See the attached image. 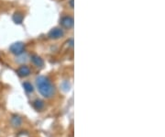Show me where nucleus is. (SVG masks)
Segmentation results:
<instances>
[{
	"mask_svg": "<svg viewBox=\"0 0 165 137\" xmlns=\"http://www.w3.org/2000/svg\"><path fill=\"white\" fill-rule=\"evenodd\" d=\"M33 107L37 110H41L44 108V103H43V101H41L40 100H36L33 102Z\"/></svg>",
	"mask_w": 165,
	"mask_h": 137,
	"instance_id": "423d86ee",
	"label": "nucleus"
},
{
	"mask_svg": "<svg viewBox=\"0 0 165 137\" xmlns=\"http://www.w3.org/2000/svg\"><path fill=\"white\" fill-rule=\"evenodd\" d=\"M62 25H63L64 28H66V29H70V28H72L73 25V19L71 17H64V18L62 19Z\"/></svg>",
	"mask_w": 165,
	"mask_h": 137,
	"instance_id": "20e7f679",
	"label": "nucleus"
},
{
	"mask_svg": "<svg viewBox=\"0 0 165 137\" xmlns=\"http://www.w3.org/2000/svg\"><path fill=\"white\" fill-rule=\"evenodd\" d=\"M37 86L40 93L45 98H51L54 95V86L50 81L44 76H39L37 78Z\"/></svg>",
	"mask_w": 165,
	"mask_h": 137,
	"instance_id": "f257e3e1",
	"label": "nucleus"
},
{
	"mask_svg": "<svg viewBox=\"0 0 165 137\" xmlns=\"http://www.w3.org/2000/svg\"><path fill=\"white\" fill-rule=\"evenodd\" d=\"M11 123L14 127H19L22 123V120L21 118H19L18 116H14L12 119H11Z\"/></svg>",
	"mask_w": 165,
	"mask_h": 137,
	"instance_id": "6e6552de",
	"label": "nucleus"
},
{
	"mask_svg": "<svg viewBox=\"0 0 165 137\" xmlns=\"http://www.w3.org/2000/svg\"><path fill=\"white\" fill-rule=\"evenodd\" d=\"M10 51H11L12 53H14V54L19 55L24 51V45L22 43H20V42L14 43L13 45L10 46Z\"/></svg>",
	"mask_w": 165,
	"mask_h": 137,
	"instance_id": "f03ea898",
	"label": "nucleus"
},
{
	"mask_svg": "<svg viewBox=\"0 0 165 137\" xmlns=\"http://www.w3.org/2000/svg\"><path fill=\"white\" fill-rule=\"evenodd\" d=\"M16 73H17V75L19 76H22V77L23 76H29L31 74V69H30V67L26 66H20L19 68L17 69Z\"/></svg>",
	"mask_w": 165,
	"mask_h": 137,
	"instance_id": "7ed1b4c3",
	"label": "nucleus"
},
{
	"mask_svg": "<svg viewBox=\"0 0 165 137\" xmlns=\"http://www.w3.org/2000/svg\"><path fill=\"white\" fill-rule=\"evenodd\" d=\"M64 36V31L61 29H54L50 32V37L53 39H58Z\"/></svg>",
	"mask_w": 165,
	"mask_h": 137,
	"instance_id": "39448f33",
	"label": "nucleus"
},
{
	"mask_svg": "<svg viewBox=\"0 0 165 137\" xmlns=\"http://www.w3.org/2000/svg\"><path fill=\"white\" fill-rule=\"evenodd\" d=\"M23 86H24L25 90L28 91V92H32L33 91L32 85H31V83H29V82H25V83L23 84Z\"/></svg>",
	"mask_w": 165,
	"mask_h": 137,
	"instance_id": "1a4fd4ad",
	"label": "nucleus"
},
{
	"mask_svg": "<svg viewBox=\"0 0 165 137\" xmlns=\"http://www.w3.org/2000/svg\"><path fill=\"white\" fill-rule=\"evenodd\" d=\"M22 18H23V17L21 15H19V14H16L15 17H14V19H15V21H16V23H21Z\"/></svg>",
	"mask_w": 165,
	"mask_h": 137,
	"instance_id": "9d476101",
	"label": "nucleus"
},
{
	"mask_svg": "<svg viewBox=\"0 0 165 137\" xmlns=\"http://www.w3.org/2000/svg\"><path fill=\"white\" fill-rule=\"evenodd\" d=\"M32 62L34 63V65H36L37 66H43V61L40 57L37 56V55H33L32 56Z\"/></svg>",
	"mask_w": 165,
	"mask_h": 137,
	"instance_id": "0eeeda50",
	"label": "nucleus"
}]
</instances>
